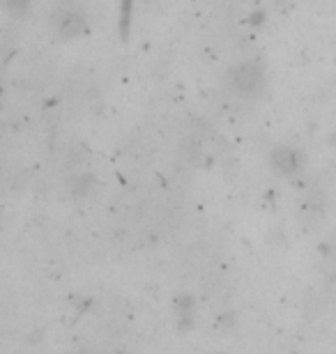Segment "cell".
Listing matches in <instances>:
<instances>
[{"mask_svg":"<svg viewBox=\"0 0 336 354\" xmlns=\"http://www.w3.org/2000/svg\"><path fill=\"white\" fill-rule=\"evenodd\" d=\"M263 83H265V67L258 60L240 62L228 72V86L235 95L251 97L256 92H260Z\"/></svg>","mask_w":336,"mask_h":354,"instance_id":"1","label":"cell"},{"mask_svg":"<svg viewBox=\"0 0 336 354\" xmlns=\"http://www.w3.org/2000/svg\"><path fill=\"white\" fill-rule=\"evenodd\" d=\"M269 161H272V168L281 177H295L302 171L304 157H302V152L292 145H276L269 154Z\"/></svg>","mask_w":336,"mask_h":354,"instance_id":"2","label":"cell"},{"mask_svg":"<svg viewBox=\"0 0 336 354\" xmlns=\"http://www.w3.org/2000/svg\"><path fill=\"white\" fill-rule=\"evenodd\" d=\"M53 28H55V32H58V37L74 39V37H81V35L88 30V24H85V17L78 10L62 7V10L53 14Z\"/></svg>","mask_w":336,"mask_h":354,"instance_id":"3","label":"cell"},{"mask_svg":"<svg viewBox=\"0 0 336 354\" xmlns=\"http://www.w3.org/2000/svg\"><path fill=\"white\" fill-rule=\"evenodd\" d=\"M28 3H30V0H5L7 10L12 14H17V17H21V14L28 10Z\"/></svg>","mask_w":336,"mask_h":354,"instance_id":"4","label":"cell"},{"mask_svg":"<svg viewBox=\"0 0 336 354\" xmlns=\"http://www.w3.org/2000/svg\"><path fill=\"white\" fill-rule=\"evenodd\" d=\"M71 184H76V189H71V194L78 196V194H85V191L90 189V177H81V175H76L74 180H71Z\"/></svg>","mask_w":336,"mask_h":354,"instance_id":"5","label":"cell"}]
</instances>
